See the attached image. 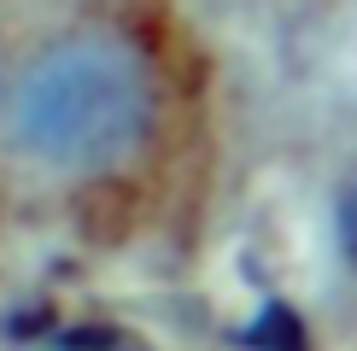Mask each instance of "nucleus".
Masks as SVG:
<instances>
[{"label":"nucleus","mask_w":357,"mask_h":351,"mask_svg":"<svg viewBox=\"0 0 357 351\" xmlns=\"http://www.w3.org/2000/svg\"><path fill=\"white\" fill-rule=\"evenodd\" d=\"M158 123L146 53L106 29H70L29 47L0 82V135L18 158L59 176L117 170Z\"/></svg>","instance_id":"nucleus-1"},{"label":"nucleus","mask_w":357,"mask_h":351,"mask_svg":"<svg viewBox=\"0 0 357 351\" xmlns=\"http://www.w3.org/2000/svg\"><path fill=\"white\" fill-rule=\"evenodd\" d=\"M241 340H246V345H258V351H305V345H310V340H305V322L293 316L281 299H275V304H264V311L252 316V328L241 334Z\"/></svg>","instance_id":"nucleus-2"},{"label":"nucleus","mask_w":357,"mask_h":351,"mask_svg":"<svg viewBox=\"0 0 357 351\" xmlns=\"http://www.w3.org/2000/svg\"><path fill=\"white\" fill-rule=\"evenodd\" d=\"M59 351H65V345H59Z\"/></svg>","instance_id":"nucleus-3"}]
</instances>
